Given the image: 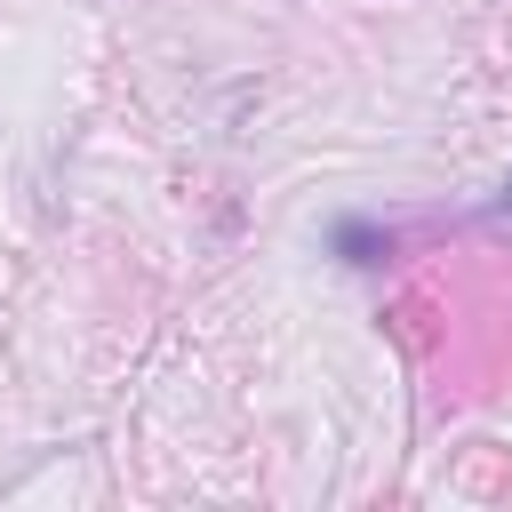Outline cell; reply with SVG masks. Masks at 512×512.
Segmentation results:
<instances>
[{
  "label": "cell",
  "instance_id": "1",
  "mask_svg": "<svg viewBox=\"0 0 512 512\" xmlns=\"http://www.w3.org/2000/svg\"><path fill=\"white\" fill-rule=\"evenodd\" d=\"M328 248H336V256H344L352 272H376V264L392 256V240H384V232H376L368 216H336V232H328Z\"/></svg>",
  "mask_w": 512,
  "mask_h": 512
},
{
  "label": "cell",
  "instance_id": "2",
  "mask_svg": "<svg viewBox=\"0 0 512 512\" xmlns=\"http://www.w3.org/2000/svg\"><path fill=\"white\" fill-rule=\"evenodd\" d=\"M496 208H512V176H504V192H496Z\"/></svg>",
  "mask_w": 512,
  "mask_h": 512
}]
</instances>
